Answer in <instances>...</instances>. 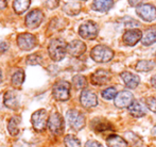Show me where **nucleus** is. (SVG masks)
<instances>
[{
	"label": "nucleus",
	"mask_w": 156,
	"mask_h": 147,
	"mask_svg": "<svg viewBox=\"0 0 156 147\" xmlns=\"http://www.w3.org/2000/svg\"><path fill=\"white\" fill-rule=\"evenodd\" d=\"M48 128L50 129L52 133L56 135H60L64 131V119L60 113L54 112V113L50 114L49 118H48Z\"/></svg>",
	"instance_id": "5"
},
{
	"label": "nucleus",
	"mask_w": 156,
	"mask_h": 147,
	"mask_svg": "<svg viewBox=\"0 0 156 147\" xmlns=\"http://www.w3.org/2000/svg\"><path fill=\"white\" fill-rule=\"evenodd\" d=\"M106 145L108 147H127L129 144L123 138L116 134H112L106 139Z\"/></svg>",
	"instance_id": "22"
},
{
	"label": "nucleus",
	"mask_w": 156,
	"mask_h": 147,
	"mask_svg": "<svg viewBox=\"0 0 156 147\" xmlns=\"http://www.w3.org/2000/svg\"><path fill=\"white\" fill-rule=\"evenodd\" d=\"M141 43L144 46H151L156 43V26H152L146 29L144 33L142 34Z\"/></svg>",
	"instance_id": "19"
},
{
	"label": "nucleus",
	"mask_w": 156,
	"mask_h": 147,
	"mask_svg": "<svg viewBox=\"0 0 156 147\" xmlns=\"http://www.w3.org/2000/svg\"><path fill=\"white\" fill-rule=\"evenodd\" d=\"M114 6L113 0H94L91 8L98 12H107Z\"/></svg>",
	"instance_id": "21"
},
{
	"label": "nucleus",
	"mask_w": 156,
	"mask_h": 147,
	"mask_svg": "<svg viewBox=\"0 0 156 147\" xmlns=\"http://www.w3.org/2000/svg\"><path fill=\"white\" fill-rule=\"evenodd\" d=\"M85 147H103L102 145H101L99 142L97 141H87L86 144H85Z\"/></svg>",
	"instance_id": "34"
},
{
	"label": "nucleus",
	"mask_w": 156,
	"mask_h": 147,
	"mask_svg": "<svg viewBox=\"0 0 156 147\" xmlns=\"http://www.w3.org/2000/svg\"><path fill=\"white\" fill-rule=\"evenodd\" d=\"M146 106L152 112L156 113V97H148L146 99Z\"/></svg>",
	"instance_id": "32"
},
{
	"label": "nucleus",
	"mask_w": 156,
	"mask_h": 147,
	"mask_svg": "<svg viewBox=\"0 0 156 147\" xmlns=\"http://www.w3.org/2000/svg\"><path fill=\"white\" fill-rule=\"evenodd\" d=\"M67 52V44L62 39H54L48 46V53L50 58L55 62L62 61Z\"/></svg>",
	"instance_id": "1"
},
{
	"label": "nucleus",
	"mask_w": 156,
	"mask_h": 147,
	"mask_svg": "<svg viewBox=\"0 0 156 147\" xmlns=\"http://www.w3.org/2000/svg\"><path fill=\"white\" fill-rule=\"evenodd\" d=\"M117 94H118L117 90H116L115 87L111 86V87H107V89H105L104 91H102L101 95H102V97L104 98V99L111 100V99H113V98H116Z\"/></svg>",
	"instance_id": "30"
},
{
	"label": "nucleus",
	"mask_w": 156,
	"mask_h": 147,
	"mask_svg": "<svg viewBox=\"0 0 156 147\" xmlns=\"http://www.w3.org/2000/svg\"><path fill=\"white\" fill-rule=\"evenodd\" d=\"M31 0H14L13 2V9L17 14H23L29 9Z\"/></svg>",
	"instance_id": "24"
},
{
	"label": "nucleus",
	"mask_w": 156,
	"mask_h": 147,
	"mask_svg": "<svg viewBox=\"0 0 156 147\" xmlns=\"http://www.w3.org/2000/svg\"><path fill=\"white\" fill-rule=\"evenodd\" d=\"M112 73L106 69H98L90 76V81L94 85H104L111 81Z\"/></svg>",
	"instance_id": "11"
},
{
	"label": "nucleus",
	"mask_w": 156,
	"mask_h": 147,
	"mask_svg": "<svg viewBox=\"0 0 156 147\" xmlns=\"http://www.w3.org/2000/svg\"><path fill=\"white\" fill-rule=\"evenodd\" d=\"M151 84H152L153 87H155V89H156V75L151 78Z\"/></svg>",
	"instance_id": "37"
},
{
	"label": "nucleus",
	"mask_w": 156,
	"mask_h": 147,
	"mask_svg": "<svg viewBox=\"0 0 156 147\" xmlns=\"http://www.w3.org/2000/svg\"><path fill=\"white\" fill-rule=\"evenodd\" d=\"M79 1H85V0H79Z\"/></svg>",
	"instance_id": "40"
},
{
	"label": "nucleus",
	"mask_w": 156,
	"mask_h": 147,
	"mask_svg": "<svg viewBox=\"0 0 156 147\" xmlns=\"http://www.w3.org/2000/svg\"><path fill=\"white\" fill-rule=\"evenodd\" d=\"M44 20V13L39 9L32 10L29 14L26 16V26L30 29H35L37 28Z\"/></svg>",
	"instance_id": "10"
},
{
	"label": "nucleus",
	"mask_w": 156,
	"mask_h": 147,
	"mask_svg": "<svg viewBox=\"0 0 156 147\" xmlns=\"http://www.w3.org/2000/svg\"><path fill=\"white\" fill-rule=\"evenodd\" d=\"M2 81V74H1V71H0V82Z\"/></svg>",
	"instance_id": "39"
},
{
	"label": "nucleus",
	"mask_w": 156,
	"mask_h": 147,
	"mask_svg": "<svg viewBox=\"0 0 156 147\" xmlns=\"http://www.w3.org/2000/svg\"><path fill=\"white\" fill-rule=\"evenodd\" d=\"M120 76H121V79L123 80L124 84L129 89H136L138 86V84H139V77L129 73V72H123Z\"/></svg>",
	"instance_id": "18"
},
{
	"label": "nucleus",
	"mask_w": 156,
	"mask_h": 147,
	"mask_svg": "<svg viewBox=\"0 0 156 147\" xmlns=\"http://www.w3.org/2000/svg\"><path fill=\"white\" fill-rule=\"evenodd\" d=\"M23 81H25V73H23L21 69H18L16 71L12 76V84L14 85L15 87L19 89V87L23 85Z\"/></svg>",
	"instance_id": "27"
},
{
	"label": "nucleus",
	"mask_w": 156,
	"mask_h": 147,
	"mask_svg": "<svg viewBox=\"0 0 156 147\" xmlns=\"http://www.w3.org/2000/svg\"><path fill=\"white\" fill-rule=\"evenodd\" d=\"M52 95L54 99L58 101H66L70 97V83L67 81L61 80L53 85Z\"/></svg>",
	"instance_id": "3"
},
{
	"label": "nucleus",
	"mask_w": 156,
	"mask_h": 147,
	"mask_svg": "<svg viewBox=\"0 0 156 147\" xmlns=\"http://www.w3.org/2000/svg\"><path fill=\"white\" fill-rule=\"evenodd\" d=\"M134 101V96L129 91H121L117 94L115 98V106L117 108H129V105Z\"/></svg>",
	"instance_id": "15"
},
{
	"label": "nucleus",
	"mask_w": 156,
	"mask_h": 147,
	"mask_svg": "<svg viewBox=\"0 0 156 147\" xmlns=\"http://www.w3.org/2000/svg\"><path fill=\"white\" fill-rule=\"evenodd\" d=\"M17 45L21 50H32L37 45V39L31 33H20L17 36Z\"/></svg>",
	"instance_id": "9"
},
{
	"label": "nucleus",
	"mask_w": 156,
	"mask_h": 147,
	"mask_svg": "<svg viewBox=\"0 0 156 147\" xmlns=\"http://www.w3.org/2000/svg\"><path fill=\"white\" fill-rule=\"evenodd\" d=\"M90 57L97 63H107L114 58V51L105 45H97L91 49Z\"/></svg>",
	"instance_id": "2"
},
{
	"label": "nucleus",
	"mask_w": 156,
	"mask_h": 147,
	"mask_svg": "<svg viewBox=\"0 0 156 147\" xmlns=\"http://www.w3.org/2000/svg\"><path fill=\"white\" fill-rule=\"evenodd\" d=\"M85 51H86V45L82 41L74 39L67 44V52L72 57H76V58L81 57L82 54H84Z\"/></svg>",
	"instance_id": "14"
},
{
	"label": "nucleus",
	"mask_w": 156,
	"mask_h": 147,
	"mask_svg": "<svg viewBox=\"0 0 156 147\" xmlns=\"http://www.w3.org/2000/svg\"><path fill=\"white\" fill-rule=\"evenodd\" d=\"M27 63L29 65H37L41 63V57L37 53H33L27 58Z\"/></svg>",
	"instance_id": "31"
},
{
	"label": "nucleus",
	"mask_w": 156,
	"mask_h": 147,
	"mask_svg": "<svg viewBox=\"0 0 156 147\" xmlns=\"http://www.w3.org/2000/svg\"><path fill=\"white\" fill-rule=\"evenodd\" d=\"M144 1V0H129V3L131 6H133V8H137V6H139L140 4H141V2Z\"/></svg>",
	"instance_id": "35"
},
{
	"label": "nucleus",
	"mask_w": 156,
	"mask_h": 147,
	"mask_svg": "<svg viewBox=\"0 0 156 147\" xmlns=\"http://www.w3.org/2000/svg\"><path fill=\"white\" fill-rule=\"evenodd\" d=\"M8 6V2L6 0H0V10H4Z\"/></svg>",
	"instance_id": "36"
},
{
	"label": "nucleus",
	"mask_w": 156,
	"mask_h": 147,
	"mask_svg": "<svg viewBox=\"0 0 156 147\" xmlns=\"http://www.w3.org/2000/svg\"><path fill=\"white\" fill-rule=\"evenodd\" d=\"M142 39V32L139 29H129L124 32L122 42L126 46H135Z\"/></svg>",
	"instance_id": "13"
},
{
	"label": "nucleus",
	"mask_w": 156,
	"mask_h": 147,
	"mask_svg": "<svg viewBox=\"0 0 156 147\" xmlns=\"http://www.w3.org/2000/svg\"><path fill=\"white\" fill-rule=\"evenodd\" d=\"M8 130L11 135L15 137L19 132V117H12L8 123Z\"/></svg>",
	"instance_id": "25"
},
{
	"label": "nucleus",
	"mask_w": 156,
	"mask_h": 147,
	"mask_svg": "<svg viewBox=\"0 0 156 147\" xmlns=\"http://www.w3.org/2000/svg\"><path fill=\"white\" fill-rule=\"evenodd\" d=\"M72 84L76 90H82L85 89L87 85V80L84 76L82 75H76L72 78Z\"/></svg>",
	"instance_id": "28"
},
{
	"label": "nucleus",
	"mask_w": 156,
	"mask_h": 147,
	"mask_svg": "<svg viewBox=\"0 0 156 147\" xmlns=\"http://www.w3.org/2000/svg\"><path fill=\"white\" fill-rule=\"evenodd\" d=\"M98 26L96 23L88 20L82 24L79 28V34L84 39H94L98 35Z\"/></svg>",
	"instance_id": "8"
},
{
	"label": "nucleus",
	"mask_w": 156,
	"mask_h": 147,
	"mask_svg": "<svg viewBox=\"0 0 156 147\" xmlns=\"http://www.w3.org/2000/svg\"><path fill=\"white\" fill-rule=\"evenodd\" d=\"M64 143H65L66 147H81V142L79 139H76L74 135L68 134L65 137L64 140Z\"/></svg>",
	"instance_id": "29"
},
{
	"label": "nucleus",
	"mask_w": 156,
	"mask_h": 147,
	"mask_svg": "<svg viewBox=\"0 0 156 147\" xmlns=\"http://www.w3.org/2000/svg\"><path fill=\"white\" fill-rule=\"evenodd\" d=\"M64 12L68 15H76L78 13H80L81 11V6L78 2H69V3L65 4L64 6Z\"/></svg>",
	"instance_id": "26"
},
{
	"label": "nucleus",
	"mask_w": 156,
	"mask_h": 147,
	"mask_svg": "<svg viewBox=\"0 0 156 147\" xmlns=\"http://www.w3.org/2000/svg\"><path fill=\"white\" fill-rule=\"evenodd\" d=\"M152 135L156 139V126L153 127V129H152Z\"/></svg>",
	"instance_id": "38"
},
{
	"label": "nucleus",
	"mask_w": 156,
	"mask_h": 147,
	"mask_svg": "<svg viewBox=\"0 0 156 147\" xmlns=\"http://www.w3.org/2000/svg\"><path fill=\"white\" fill-rule=\"evenodd\" d=\"M136 14H137L142 20L151 23V21L156 19V8L153 4H150V3L140 4L139 6L136 8Z\"/></svg>",
	"instance_id": "4"
},
{
	"label": "nucleus",
	"mask_w": 156,
	"mask_h": 147,
	"mask_svg": "<svg viewBox=\"0 0 156 147\" xmlns=\"http://www.w3.org/2000/svg\"><path fill=\"white\" fill-rule=\"evenodd\" d=\"M31 123L36 131H43L48 125V114L45 109H41L32 114Z\"/></svg>",
	"instance_id": "6"
},
{
	"label": "nucleus",
	"mask_w": 156,
	"mask_h": 147,
	"mask_svg": "<svg viewBox=\"0 0 156 147\" xmlns=\"http://www.w3.org/2000/svg\"><path fill=\"white\" fill-rule=\"evenodd\" d=\"M67 120L73 130H81L85 126V116L81 112L70 110L67 112Z\"/></svg>",
	"instance_id": "7"
},
{
	"label": "nucleus",
	"mask_w": 156,
	"mask_h": 147,
	"mask_svg": "<svg viewBox=\"0 0 156 147\" xmlns=\"http://www.w3.org/2000/svg\"><path fill=\"white\" fill-rule=\"evenodd\" d=\"M129 112L132 116L134 117H142L146 115L147 113V106H144V104H141L140 101L134 100L129 107Z\"/></svg>",
	"instance_id": "17"
},
{
	"label": "nucleus",
	"mask_w": 156,
	"mask_h": 147,
	"mask_svg": "<svg viewBox=\"0 0 156 147\" xmlns=\"http://www.w3.org/2000/svg\"><path fill=\"white\" fill-rule=\"evenodd\" d=\"M156 62L152 60H141L138 61L137 64H136V71L141 72V73H146V72L152 71L155 67Z\"/></svg>",
	"instance_id": "23"
},
{
	"label": "nucleus",
	"mask_w": 156,
	"mask_h": 147,
	"mask_svg": "<svg viewBox=\"0 0 156 147\" xmlns=\"http://www.w3.org/2000/svg\"><path fill=\"white\" fill-rule=\"evenodd\" d=\"M44 4L46 8L50 9V10H54L60 4V0H44Z\"/></svg>",
	"instance_id": "33"
},
{
	"label": "nucleus",
	"mask_w": 156,
	"mask_h": 147,
	"mask_svg": "<svg viewBox=\"0 0 156 147\" xmlns=\"http://www.w3.org/2000/svg\"><path fill=\"white\" fill-rule=\"evenodd\" d=\"M80 102L84 108H94L98 105V97L90 90H83L80 96Z\"/></svg>",
	"instance_id": "12"
},
{
	"label": "nucleus",
	"mask_w": 156,
	"mask_h": 147,
	"mask_svg": "<svg viewBox=\"0 0 156 147\" xmlns=\"http://www.w3.org/2000/svg\"><path fill=\"white\" fill-rule=\"evenodd\" d=\"M91 128L97 132H105L108 130H114L113 124L106 119H101V118H94L91 122Z\"/></svg>",
	"instance_id": "16"
},
{
	"label": "nucleus",
	"mask_w": 156,
	"mask_h": 147,
	"mask_svg": "<svg viewBox=\"0 0 156 147\" xmlns=\"http://www.w3.org/2000/svg\"><path fill=\"white\" fill-rule=\"evenodd\" d=\"M155 58H156V53H155Z\"/></svg>",
	"instance_id": "41"
},
{
	"label": "nucleus",
	"mask_w": 156,
	"mask_h": 147,
	"mask_svg": "<svg viewBox=\"0 0 156 147\" xmlns=\"http://www.w3.org/2000/svg\"><path fill=\"white\" fill-rule=\"evenodd\" d=\"M4 106L9 109H16L18 106V97L14 91H8L4 94L3 98Z\"/></svg>",
	"instance_id": "20"
}]
</instances>
